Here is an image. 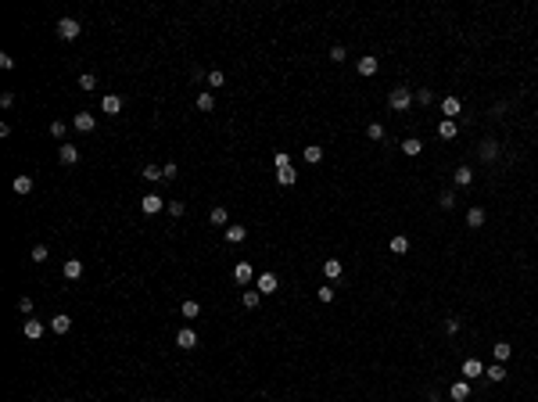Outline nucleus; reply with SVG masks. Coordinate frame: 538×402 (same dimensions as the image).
I'll return each instance as SVG.
<instances>
[{
	"label": "nucleus",
	"mask_w": 538,
	"mask_h": 402,
	"mask_svg": "<svg viewBox=\"0 0 538 402\" xmlns=\"http://www.w3.org/2000/svg\"><path fill=\"white\" fill-rule=\"evenodd\" d=\"M417 101H420V104H424V108H427V104H431V101H434V94H431V90H417Z\"/></svg>",
	"instance_id": "nucleus-43"
},
{
	"label": "nucleus",
	"mask_w": 538,
	"mask_h": 402,
	"mask_svg": "<svg viewBox=\"0 0 538 402\" xmlns=\"http://www.w3.org/2000/svg\"><path fill=\"white\" fill-rule=\"evenodd\" d=\"M305 162H309V166L323 162V147H319V144H309V147H305Z\"/></svg>",
	"instance_id": "nucleus-23"
},
{
	"label": "nucleus",
	"mask_w": 538,
	"mask_h": 402,
	"mask_svg": "<svg viewBox=\"0 0 538 402\" xmlns=\"http://www.w3.org/2000/svg\"><path fill=\"white\" fill-rule=\"evenodd\" d=\"M330 61L341 65V61H345V47H330Z\"/></svg>",
	"instance_id": "nucleus-45"
},
{
	"label": "nucleus",
	"mask_w": 538,
	"mask_h": 402,
	"mask_svg": "<svg viewBox=\"0 0 538 402\" xmlns=\"http://www.w3.org/2000/svg\"><path fill=\"white\" fill-rule=\"evenodd\" d=\"M18 312L29 316V312H32V298H18Z\"/></svg>",
	"instance_id": "nucleus-44"
},
{
	"label": "nucleus",
	"mask_w": 538,
	"mask_h": 402,
	"mask_svg": "<svg viewBox=\"0 0 538 402\" xmlns=\"http://www.w3.org/2000/svg\"><path fill=\"white\" fill-rule=\"evenodd\" d=\"M295 180H298V173H295L291 166H287V169H276V183H280V187H291Z\"/></svg>",
	"instance_id": "nucleus-17"
},
{
	"label": "nucleus",
	"mask_w": 538,
	"mask_h": 402,
	"mask_svg": "<svg viewBox=\"0 0 538 402\" xmlns=\"http://www.w3.org/2000/svg\"><path fill=\"white\" fill-rule=\"evenodd\" d=\"M183 316H187V319L201 316V305H197V302H183Z\"/></svg>",
	"instance_id": "nucleus-38"
},
{
	"label": "nucleus",
	"mask_w": 538,
	"mask_h": 402,
	"mask_svg": "<svg viewBox=\"0 0 538 402\" xmlns=\"http://www.w3.org/2000/svg\"><path fill=\"white\" fill-rule=\"evenodd\" d=\"M273 162H276V169H287V166H291V154H287V151H276Z\"/></svg>",
	"instance_id": "nucleus-36"
},
{
	"label": "nucleus",
	"mask_w": 538,
	"mask_h": 402,
	"mask_svg": "<svg viewBox=\"0 0 538 402\" xmlns=\"http://www.w3.org/2000/svg\"><path fill=\"white\" fill-rule=\"evenodd\" d=\"M388 248H391L395 255H405V252H409V237H402V233H395V237L388 240Z\"/></svg>",
	"instance_id": "nucleus-16"
},
{
	"label": "nucleus",
	"mask_w": 538,
	"mask_h": 402,
	"mask_svg": "<svg viewBox=\"0 0 538 402\" xmlns=\"http://www.w3.org/2000/svg\"><path fill=\"white\" fill-rule=\"evenodd\" d=\"M209 83H212V87H223L226 79H223V72H219V68H212V72H209Z\"/></svg>",
	"instance_id": "nucleus-39"
},
{
	"label": "nucleus",
	"mask_w": 538,
	"mask_h": 402,
	"mask_svg": "<svg viewBox=\"0 0 538 402\" xmlns=\"http://www.w3.org/2000/svg\"><path fill=\"white\" fill-rule=\"evenodd\" d=\"M366 137H369V140H381V137H384V126H381V123H369V126H366Z\"/></svg>",
	"instance_id": "nucleus-34"
},
{
	"label": "nucleus",
	"mask_w": 538,
	"mask_h": 402,
	"mask_svg": "<svg viewBox=\"0 0 538 402\" xmlns=\"http://www.w3.org/2000/svg\"><path fill=\"white\" fill-rule=\"evenodd\" d=\"M456 183H460V187H470V183H474V173H470V166H460V169H456Z\"/></svg>",
	"instance_id": "nucleus-26"
},
{
	"label": "nucleus",
	"mask_w": 538,
	"mask_h": 402,
	"mask_svg": "<svg viewBox=\"0 0 538 402\" xmlns=\"http://www.w3.org/2000/svg\"><path fill=\"white\" fill-rule=\"evenodd\" d=\"M244 237H247V230H244V226H226V240H230V245H240Z\"/></svg>",
	"instance_id": "nucleus-25"
},
{
	"label": "nucleus",
	"mask_w": 538,
	"mask_h": 402,
	"mask_svg": "<svg viewBox=\"0 0 538 402\" xmlns=\"http://www.w3.org/2000/svg\"><path fill=\"white\" fill-rule=\"evenodd\" d=\"M467 223H470V226H484V209H481V205H474V209L467 212Z\"/></svg>",
	"instance_id": "nucleus-27"
},
{
	"label": "nucleus",
	"mask_w": 538,
	"mask_h": 402,
	"mask_svg": "<svg viewBox=\"0 0 538 402\" xmlns=\"http://www.w3.org/2000/svg\"><path fill=\"white\" fill-rule=\"evenodd\" d=\"M355 68H359V75H374V72H377V58H369V54H366V58H359V65H355Z\"/></svg>",
	"instance_id": "nucleus-18"
},
{
	"label": "nucleus",
	"mask_w": 538,
	"mask_h": 402,
	"mask_svg": "<svg viewBox=\"0 0 538 402\" xmlns=\"http://www.w3.org/2000/svg\"><path fill=\"white\" fill-rule=\"evenodd\" d=\"M144 180H151V183H158V180H165V173H161V166H144Z\"/></svg>",
	"instance_id": "nucleus-28"
},
{
	"label": "nucleus",
	"mask_w": 538,
	"mask_h": 402,
	"mask_svg": "<svg viewBox=\"0 0 538 402\" xmlns=\"http://www.w3.org/2000/svg\"><path fill=\"white\" fill-rule=\"evenodd\" d=\"M58 158H61V166H75V162H79V147H75V144H61Z\"/></svg>",
	"instance_id": "nucleus-9"
},
{
	"label": "nucleus",
	"mask_w": 538,
	"mask_h": 402,
	"mask_svg": "<svg viewBox=\"0 0 538 402\" xmlns=\"http://www.w3.org/2000/svg\"><path fill=\"white\" fill-rule=\"evenodd\" d=\"M22 331H25V338H44V324H39V319H25V324H22Z\"/></svg>",
	"instance_id": "nucleus-15"
},
{
	"label": "nucleus",
	"mask_w": 538,
	"mask_h": 402,
	"mask_svg": "<svg viewBox=\"0 0 538 402\" xmlns=\"http://www.w3.org/2000/svg\"><path fill=\"white\" fill-rule=\"evenodd\" d=\"M161 173H165V180H176V173H180V169H176V162H165V166H161Z\"/></svg>",
	"instance_id": "nucleus-40"
},
{
	"label": "nucleus",
	"mask_w": 538,
	"mask_h": 402,
	"mask_svg": "<svg viewBox=\"0 0 538 402\" xmlns=\"http://www.w3.org/2000/svg\"><path fill=\"white\" fill-rule=\"evenodd\" d=\"M216 108V97L212 94H197V111H212Z\"/></svg>",
	"instance_id": "nucleus-30"
},
{
	"label": "nucleus",
	"mask_w": 538,
	"mask_h": 402,
	"mask_svg": "<svg viewBox=\"0 0 538 402\" xmlns=\"http://www.w3.org/2000/svg\"><path fill=\"white\" fill-rule=\"evenodd\" d=\"M176 345H180V348H187V352H190V348H197V334H194V327H183V331L176 334Z\"/></svg>",
	"instance_id": "nucleus-6"
},
{
	"label": "nucleus",
	"mask_w": 538,
	"mask_h": 402,
	"mask_svg": "<svg viewBox=\"0 0 538 402\" xmlns=\"http://www.w3.org/2000/svg\"><path fill=\"white\" fill-rule=\"evenodd\" d=\"M94 87H97V75H94V72H82V75H79V90H94Z\"/></svg>",
	"instance_id": "nucleus-31"
},
{
	"label": "nucleus",
	"mask_w": 538,
	"mask_h": 402,
	"mask_svg": "<svg viewBox=\"0 0 538 402\" xmlns=\"http://www.w3.org/2000/svg\"><path fill=\"white\" fill-rule=\"evenodd\" d=\"M61 273H65V280H79V276H82V262H79V259H68V262L61 266Z\"/></svg>",
	"instance_id": "nucleus-12"
},
{
	"label": "nucleus",
	"mask_w": 538,
	"mask_h": 402,
	"mask_svg": "<svg viewBox=\"0 0 538 402\" xmlns=\"http://www.w3.org/2000/svg\"><path fill=\"white\" fill-rule=\"evenodd\" d=\"M491 352H495V363H506V359H510V345H506V341H499Z\"/></svg>",
	"instance_id": "nucleus-32"
},
{
	"label": "nucleus",
	"mask_w": 538,
	"mask_h": 402,
	"mask_svg": "<svg viewBox=\"0 0 538 402\" xmlns=\"http://www.w3.org/2000/svg\"><path fill=\"white\" fill-rule=\"evenodd\" d=\"M233 280L237 284H247V280H252V262H237L233 266Z\"/></svg>",
	"instance_id": "nucleus-14"
},
{
	"label": "nucleus",
	"mask_w": 538,
	"mask_h": 402,
	"mask_svg": "<svg viewBox=\"0 0 538 402\" xmlns=\"http://www.w3.org/2000/svg\"><path fill=\"white\" fill-rule=\"evenodd\" d=\"M460 108H463V104H460V97H445V101H441V111H445L448 118H452V115H460Z\"/></svg>",
	"instance_id": "nucleus-22"
},
{
	"label": "nucleus",
	"mask_w": 538,
	"mask_h": 402,
	"mask_svg": "<svg viewBox=\"0 0 538 402\" xmlns=\"http://www.w3.org/2000/svg\"><path fill=\"white\" fill-rule=\"evenodd\" d=\"M445 331H448V334H456V331H460V319H456V316H448V319H445Z\"/></svg>",
	"instance_id": "nucleus-47"
},
{
	"label": "nucleus",
	"mask_w": 538,
	"mask_h": 402,
	"mask_svg": "<svg viewBox=\"0 0 538 402\" xmlns=\"http://www.w3.org/2000/svg\"><path fill=\"white\" fill-rule=\"evenodd\" d=\"M51 137L61 140V137H65V123H58V118H54V123H51Z\"/></svg>",
	"instance_id": "nucleus-42"
},
{
	"label": "nucleus",
	"mask_w": 538,
	"mask_h": 402,
	"mask_svg": "<svg viewBox=\"0 0 538 402\" xmlns=\"http://www.w3.org/2000/svg\"><path fill=\"white\" fill-rule=\"evenodd\" d=\"M273 291H280L276 273H262V276H259V295H273Z\"/></svg>",
	"instance_id": "nucleus-4"
},
{
	"label": "nucleus",
	"mask_w": 538,
	"mask_h": 402,
	"mask_svg": "<svg viewBox=\"0 0 538 402\" xmlns=\"http://www.w3.org/2000/svg\"><path fill=\"white\" fill-rule=\"evenodd\" d=\"M481 154L488 158V162H491V158L495 154H499V144H495V140H484V147H481Z\"/></svg>",
	"instance_id": "nucleus-35"
},
{
	"label": "nucleus",
	"mask_w": 538,
	"mask_h": 402,
	"mask_svg": "<svg viewBox=\"0 0 538 402\" xmlns=\"http://www.w3.org/2000/svg\"><path fill=\"white\" fill-rule=\"evenodd\" d=\"M209 219H212L216 226H226V219H230V212H226V209L219 205V209H212V216H209Z\"/></svg>",
	"instance_id": "nucleus-33"
},
{
	"label": "nucleus",
	"mask_w": 538,
	"mask_h": 402,
	"mask_svg": "<svg viewBox=\"0 0 538 402\" xmlns=\"http://www.w3.org/2000/svg\"><path fill=\"white\" fill-rule=\"evenodd\" d=\"M51 331H54V334H68V331H72V316H65V312L51 316Z\"/></svg>",
	"instance_id": "nucleus-7"
},
{
	"label": "nucleus",
	"mask_w": 538,
	"mask_h": 402,
	"mask_svg": "<svg viewBox=\"0 0 538 402\" xmlns=\"http://www.w3.org/2000/svg\"><path fill=\"white\" fill-rule=\"evenodd\" d=\"M481 374H484L481 359H467V363H463V377H467V381H474V377H481Z\"/></svg>",
	"instance_id": "nucleus-13"
},
{
	"label": "nucleus",
	"mask_w": 538,
	"mask_h": 402,
	"mask_svg": "<svg viewBox=\"0 0 538 402\" xmlns=\"http://www.w3.org/2000/svg\"><path fill=\"white\" fill-rule=\"evenodd\" d=\"M101 111H104V115H118V111H122V97H115V94H104V101H101Z\"/></svg>",
	"instance_id": "nucleus-10"
},
{
	"label": "nucleus",
	"mask_w": 538,
	"mask_h": 402,
	"mask_svg": "<svg viewBox=\"0 0 538 402\" xmlns=\"http://www.w3.org/2000/svg\"><path fill=\"white\" fill-rule=\"evenodd\" d=\"M323 273H326V280H341V273H345L341 259H326V262H323Z\"/></svg>",
	"instance_id": "nucleus-11"
},
{
	"label": "nucleus",
	"mask_w": 538,
	"mask_h": 402,
	"mask_svg": "<svg viewBox=\"0 0 538 402\" xmlns=\"http://www.w3.org/2000/svg\"><path fill=\"white\" fill-rule=\"evenodd\" d=\"M11 187H15V194H18V197H25V194L32 190V180H29V176H15V183H11Z\"/></svg>",
	"instance_id": "nucleus-20"
},
{
	"label": "nucleus",
	"mask_w": 538,
	"mask_h": 402,
	"mask_svg": "<svg viewBox=\"0 0 538 402\" xmlns=\"http://www.w3.org/2000/svg\"><path fill=\"white\" fill-rule=\"evenodd\" d=\"M388 104H391L395 111H405V108L412 104V94H409L405 87H395V90H391V97H388Z\"/></svg>",
	"instance_id": "nucleus-1"
},
{
	"label": "nucleus",
	"mask_w": 538,
	"mask_h": 402,
	"mask_svg": "<svg viewBox=\"0 0 538 402\" xmlns=\"http://www.w3.org/2000/svg\"><path fill=\"white\" fill-rule=\"evenodd\" d=\"M140 209H144L147 216H158V212L165 209V197H161V194H147V197L140 201Z\"/></svg>",
	"instance_id": "nucleus-3"
},
{
	"label": "nucleus",
	"mask_w": 538,
	"mask_h": 402,
	"mask_svg": "<svg viewBox=\"0 0 538 402\" xmlns=\"http://www.w3.org/2000/svg\"><path fill=\"white\" fill-rule=\"evenodd\" d=\"M484 377H488V381H506V363H495V367H488V370H484Z\"/></svg>",
	"instance_id": "nucleus-24"
},
{
	"label": "nucleus",
	"mask_w": 538,
	"mask_h": 402,
	"mask_svg": "<svg viewBox=\"0 0 538 402\" xmlns=\"http://www.w3.org/2000/svg\"><path fill=\"white\" fill-rule=\"evenodd\" d=\"M240 302H244V305H247V309H259V302H262V295H259V291H252V288H247V291H244V298H240Z\"/></svg>",
	"instance_id": "nucleus-29"
},
{
	"label": "nucleus",
	"mask_w": 538,
	"mask_h": 402,
	"mask_svg": "<svg viewBox=\"0 0 538 402\" xmlns=\"http://www.w3.org/2000/svg\"><path fill=\"white\" fill-rule=\"evenodd\" d=\"M72 126H75L79 133H90V130L97 126V123H94V115H90V111H79V115L72 118Z\"/></svg>",
	"instance_id": "nucleus-8"
},
{
	"label": "nucleus",
	"mask_w": 538,
	"mask_h": 402,
	"mask_svg": "<svg viewBox=\"0 0 538 402\" xmlns=\"http://www.w3.org/2000/svg\"><path fill=\"white\" fill-rule=\"evenodd\" d=\"M438 205H441L445 212H452V205H456V197H452V190H445V194L438 197Z\"/></svg>",
	"instance_id": "nucleus-37"
},
{
	"label": "nucleus",
	"mask_w": 538,
	"mask_h": 402,
	"mask_svg": "<svg viewBox=\"0 0 538 402\" xmlns=\"http://www.w3.org/2000/svg\"><path fill=\"white\" fill-rule=\"evenodd\" d=\"M319 302H334V288H319Z\"/></svg>",
	"instance_id": "nucleus-48"
},
{
	"label": "nucleus",
	"mask_w": 538,
	"mask_h": 402,
	"mask_svg": "<svg viewBox=\"0 0 538 402\" xmlns=\"http://www.w3.org/2000/svg\"><path fill=\"white\" fill-rule=\"evenodd\" d=\"M169 212H173V216H183L187 205H183V201H169Z\"/></svg>",
	"instance_id": "nucleus-46"
},
{
	"label": "nucleus",
	"mask_w": 538,
	"mask_h": 402,
	"mask_svg": "<svg viewBox=\"0 0 538 402\" xmlns=\"http://www.w3.org/2000/svg\"><path fill=\"white\" fill-rule=\"evenodd\" d=\"M32 262H47V248H44V245L32 248Z\"/></svg>",
	"instance_id": "nucleus-41"
},
{
	"label": "nucleus",
	"mask_w": 538,
	"mask_h": 402,
	"mask_svg": "<svg viewBox=\"0 0 538 402\" xmlns=\"http://www.w3.org/2000/svg\"><path fill=\"white\" fill-rule=\"evenodd\" d=\"M402 151H405V154H409V158H417V154H420V151H424V144H420V140H417V137H409V140H402Z\"/></svg>",
	"instance_id": "nucleus-21"
},
{
	"label": "nucleus",
	"mask_w": 538,
	"mask_h": 402,
	"mask_svg": "<svg viewBox=\"0 0 538 402\" xmlns=\"http://www.w3.org/2000/svg\"><path fill=\"white\" fill-rule=\"evenodd\" d=\"M438 133H441L445 140H452V137H456V133H460V126H456V118H445V123L438 126Z\"/></svg>",
	"instance_id": "nucleus-19"
},
{
	"label": "nucleus",
	"mask_w": 538,
	"mask_h": 402,
	"mask_svg": "<svg viewBox=\"0 0 538 402\" xmlns=\"http://www.w3.org/2000/svg\"><path fill=\"white\" fill-rule=\"evenodd\" d=\"M79 32H82V25H79L75 18H61V22H58V36H61V39H79Z\"/></svg>",
	"instance_id": "nucleus-2"
},
{
	"label": "nucleus",
	"mask_w": 538,
	"mask_h": 402,
	"mask_svg": "<svg viewBox=\"0 0 538 402\" xmlns=\"http://www.w3.org/2000/svg\"><path fill=\"white\" fill-rule=\"evenodd\" d=\"M448 398H452V402H467V398H470V384H467V381H452Z\"/></svg>",
	"instance_id": "nucleus-5"
}]
</instances>
